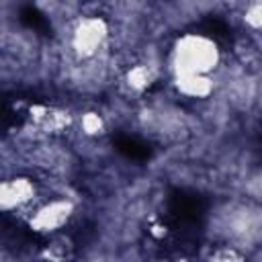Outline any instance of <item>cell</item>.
Listing matches in <instances>:
<instances>
[{
    "label": "cell",
    "instance_id": "6da1fadb",
    "mask_svg": "<svg viewBox=\"0 0 262 262\" xmlns=\"http://www.w3.org/2000/svg\"><path fill=\"white\" fill-rule=\"evenodd\" d=\"M219 47L205 35H184L176 41L172 51V66L176 76L207 74L211 76L219 66Z\"/></svg>",
    "mask_w": 262,
    "mask_h": 262
},
{
    "label": "cell",
    "instance_id": "9c48e42d",
    "mask_svg": "<svg viewBox=\"0 0 262 262\" xmlns=\"http://www.w3.org/2000/svg\"><path fill=\"white\" fill-rule=\"evenodd\" d=\"M211 258H215V260H237V258H244V254L235 252L233 248H225V250H217V252H213Z\"/></svg>",
    "mask_w": 262,
    "mask_h": 262
},
{
    "label": "cell",
    "instance_id": "3957f363",
    "mask_svg": "<svg viewBox=\"0 0 262 262\" xmlns=\"http://www.w3.org/2000/svg\"><path fill=\"white\" fill-rule=\"evenodd\" d=\"M74 213V203L70 199H51L35 209V215L31 217V227L35 231H57L61 229Z\"/></svg>",
    "mask_w": 262,
    "mask_h": 262
},
{
    "label": "cell",
    "instance_id": "8992f818",
    "mask_svg": "<svg viewBox=\"0 0 262 262\" xmlns=\"http://www.w3.org/2000/svg\"><path fill=\"white\" fill-rule=\"evenodd\" d=\"M149 80H151V72L147 66H135L127 72V84L133 90H143L145 86H149Z\"/></svg>",
    "mask_w": 262,
    "mask_h": 262
},
{
    "label": "cell",
    "instance_id": "277c9868",
    "mask_svg": "<svg viewBox=\"0 0 262 262\" xmlns=\"http://www.w3.org/2000/svg\"><path fill=\"white\" fill-rule=\"evenodd\" d=\"M37 194V186L31 178L14 176L0 184V207L2 211H14L29 205Z\"/></svg>",
    "mask_w": 262,
    "mask_h": 262
},
{
    "label": "cell",
    "instance_id": "ba28073f",
    "mask_svg": "<svg viewBox=\"0 0 262 262\" xmlns=\"http://www.w3.org/2000/svg\"><path fill=\"white\" fill-rule=\"evenodd\" d=\"M100 127H102V121H100L98 115H94V113L84 115V119H82V129H84L86 133H100Z\"/></svg>",
    "mask_w": 262,
    "mask_h": 262
},
{
    "label": "cell",
    "instance_id": "7a4b0ae2",
    "mask_svg": "<svg viewBox=\"0 0 262 262\" xmlns=\"http://www.w3.org/2000/svg\"><path fill=\"white\" fill-rule=\"evenodd\" d=\"M106 39H108L106 23L98 16H86L76 25L72 33V47L78 57L90 59L104 47Z\"/></svg>",
    "mask_w": 262,
    "mask_h": 262
},
{
    "label": "cell",
    "instance_id": "5b68a950",
    "mask_svg": "<svg viewBox=\"0 0 262 262\" xmlns=\"http://www.w3.org/2000/svg\"><path fill=\"white\" fill-rule=\"evenodd\" d=\"M176 88L188 98H207L215 90V82L207 74H186L176 76Z\"/></svg>",
    "mask_w": 262,
    "mask_h": 262
},
{
    "label": "cell",
    "instance_id": "52a82bcc",
    "mask_svg": "<svg viewBox=\"0 0 262 262\" xmlns=\"http://www.w3.org/2000/svg\"><path fill=\"white\" fill-rule=\"evenodd\" d=\"M246 23L256 29V31H262V0H252L246 8V14H244Z\"/></svg>",
    "mask_w": 262,
    "mask_h": 262
}]
</instances>
